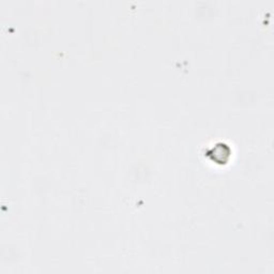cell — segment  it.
<instances>
[{
	"mask_svg": "<svg viewBox=\"0 0 274 274\" xmlns=\"http://www.w3.org/2000/svg\"><path fill=\"white\" fill-rule=\"evenodd\" d=\"M212 160L218 164H225L230 159V149L224 144H217L212 149Z\"/></svg>",
	"mask_w": 274,
	"mask_h": 274,
	"instance_id": "1",
	"label": "cell"
}]
</instances>
